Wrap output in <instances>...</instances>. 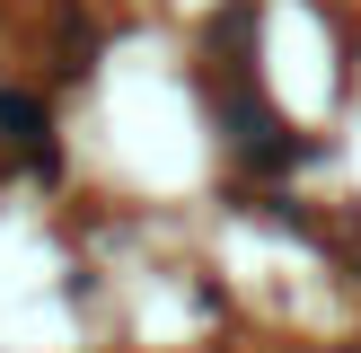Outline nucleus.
Listing matches in <instances>:
<instances>
[{
	"label": "nucleus",
	"mask_w": 361,
	"mask_h": 353,
	"mask_svg": "<svg viewBox=\"0 0 361 353\" xmlns=\"http://www.w3.org/2000/svg\"><path fill=\"white\" fill-rule=\"evenodd\" d=\"M44 133V106L35 97H0V141H35Z\"/></svg>",
	"instance_id": "f257e3e1"
}]
</instances>
